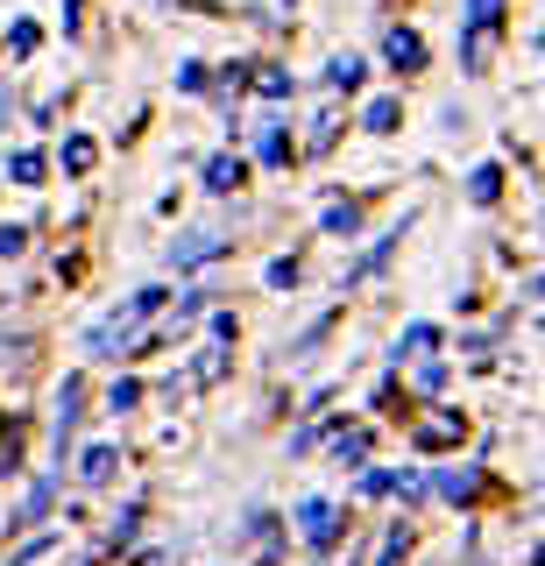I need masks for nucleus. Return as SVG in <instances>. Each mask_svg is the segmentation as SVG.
I'll list each match as a JSON object with an SVG mask.
<instances>
[{
    "label": "nucleus",
    "mask_w": 545,
    "mask_h": 566,
    "mask_svg": "<svg viewBox=\"0 0 545 566\" xmlns=\"http://www.w3.org/2000/svg\"><path fill=\"white\" fill-rule=\"evenodd\" d=\"M368 128H376V135H390V128H397V106H390V99H382V106H368Z\"/></svg>",
    "instance_id": "9d476101"
},
{
    "label": "nucleus",
    "mask_w": 545,
    "mask_h": 566,
    "mask_svg": "<svg viewBox=\"0 0 545 566\" xmlns=\"http://www.w3.org/2000/svg\"><path fill=\"white\" fill-rule=\"evenodd\" d=\"M305 531H312V538H319V545H326V538H333V531H340V517H333V510H326V503H305Z\"/></svg>",
    "instance_id": "20e7f679"
},
{
    "label": "nucleus",
    "mask_w": 545,
    "mask_h": 566,
    "mask_svg": "<svg viewBox=\"0 0 545 566\" xmlns=\"http://www.w3.org/2000/svg\"><path fill=\"white\" fill-rule=\"evenodd\" d=\"M418 447H432V453H439V447H461V418H453V411H432V418H426V439H418Z\"/></svg>",
    "instance_id": "7ed1b4c3"
},
{
    "label": "nucleus",
    "mask_w": 545,
    "mask_h": 566,
    "mask_svg": "<svg viewBox=\"0 0 545 566\" xmlns=\"http://www.w3.org/2000/svg\"><path fill=\"white\" fill-rule=\"evenodd\" d=\"M355 227H361L355 206H326V234H355Z\"/></svg>",
    "instance_id": "423d86ee"
},
{
    "label": "nucleus",
    "mask_w": 545,
    "mask_h": 566,
    "mask_svg": "<svg viewBox=\"0 0 545 566\" xmlns=\"http://www.w3.org/2000/svg\"><path fill=\"white\" fill-rule=\"evenodd\" d=\"M206 185H213V191H234L241 185V164H227V156H220V164L206 170Z\"/></svg>",
    "instance_id": "6e6552de"
},
{
    "label": "nucleus",
    "mask_w": 545,
    "mask_h": 566,
    "mask_svg": "<svg viewBox=\"0 0 545 566\" xmlns=\"http://www.w3.org/2000/svg\"><path fill=\"white\" fill-rule=\"evenodd\" d=\"M262 93L284 99V93H291V71H276V64H270V71H262Z\"/></svg>",
    "instance_id": "9b49d317"
},
{
    "label": "nucleus",
    "mask_w": 545,
    "mask_h": 566,
    "mask_svg": "<svg viewBox=\"0 0 545 566\" xmlns=\"http://www.w3.org/2000/svg\"><path fill=\"white\" fill-rule=\"evenodd\" d=\"M326 78H333V85H361V57H333Z\"/></svg>",
    "instance_id": "0eeeda50"
},
{
    "label": "nucleus",
    "mask_w": 545,
    "mask_h": 566,
    "mask_svg": "<svg viewBox=\"0 0 545 566\" xmlns=\"http://www.w3.org/2000/svg\"><path fill=\"white\" fill-rule=\"evenodd\" d=\"M227 248V234H185L178 248H170V270H199V262H213Z\"/></svg>",
    "instance_id": "f257e3e1"
},
{
    "label": "nucleus",
    "mask_w": 545,
    "mask_h": 566,
    "mask_svg": "<svg viewBox=\"0 0 545 566\" xmlns=\"http://www.w3.org/2000/svg\"><path fill=\"white\" fill-rule=\"evenodd\" d=\"M382 57H390L397 71H418V64H426V43H418L411 29H390V43H382Z\"/></svg>",
    "instance_id": "f03ea898"
},
{
    "label": "nucleus",
    "mask_w": 545,
    "mask_h": 566,
    "mask_svg": "<svg viewBox=\"0 0 545 566\" xmlns=\"http://www.w3.org/2000/svg\"><path fill=\"white\" fill-rule=\"evenodd\" d=\"M85 474H93V482H107V474H114V447H93V453H85Z\"/></svg>",
    "instance_id": "1a4fd4ad"
},
{
    "label": "nucleus",
    "mask_w": 545,
    "mask_h": 566,
    "mask_svg": "<svg viewBox=\"0 0 545 566\" xmlns=\"http://www.w3.org/2000/svg\"><path fill=\"white\" fill-rule=\"evenodd\" d=\"M255 149H262V164H291V135H284V128H262Z\"/></svg>",
    "instance_id": "39448f33"
}]
</instances>
